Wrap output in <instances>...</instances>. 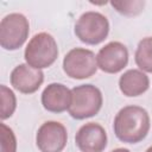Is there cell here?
<instances>
[{
    "instance_id": "cell-18",
    "label": "cell",
    "mask_w": 152,
    "mask_h": 152,
    "mask_svg": "<svg viewBox=\"0 0 152 152\" xmlns=\"http://www.w3.org/2000/svg\"><path fill=\"white\" fill-rule=\"evenodd\" d=\"M145 152H152V146H150V147H148V148H147Z\"/></svg>"
},
{
    "instance_id": "cell-4",
    "label": "cell",
    "mask_w": 152,
    "mask_h": 152,
    "mask_svg": "<svg viewBox=\"0 0 152 152\" xmlns=\"http://www.w3.org/2000/svg\"><path fill=\"white\" fill-rule=\"evenodd\" d=\"M74 31L82 43L97 45L107 38L109 33V21L102 13L88 11L77 19Z\"/></svg>"
},
{
    "instance_id": "cell-14",
    "label": "cell",
    "mask_w": 152,
    "mask_h": 152,
    "mask_svg": "<svg viewBox=\"0 0 152 152\" xmlns=\"http://www.w3.org/2000/svg\"><path fill=\"white\" fill-rule=\"evenodd\" d=\"M0 94H1V113L0 118L1 120H6L11 118L17 108V97L14 93L6 87L5 84H1L0 87Z\"/></svg>"
},
{
    "instance_id": "cell-16",
    "label": "cell",
    "mask_w": 152,
    "mask_h": 152,
    "mask_svg": "<svg viewBox=\"0 0 152 152\" xmlns=\"http://www.w3.org/2000/svg\"><path fill=\"white\" fill-rule=\"evenodd\" d=\"M1 152H17V139L14 132L6 124L1 122Z\"/></svg>"
},
{
    "instance_id": "cell-5",
    "label": "cell",
    "mask_w": 152,
    "mask_h": 152,
    "mask_svg": "<svg viewBox=\"0 0 152 152\" xmlns=\"http://www.w3.org/2000/svg\"><path fill=\"white\" fill-rule=\"evenodd\" d=\"M30 24L21 13H10L0 23V45L8 51L18 50L28 37Z\"/></svg>"
},
{
    "instance_id": "cell-11",
    "label": "cell",
    "mask_w": 152,
    "mask_h": 152,
    "mask_svg": "<svg viewBox=\"0 0 152 152\" xmlns=\"http://www.w3.org/2000/svg\"><path fill=\"white\" fill-rule=\"evenodd\" d=\"M42 104L51 113H63L71 104V90L62 83H50L42 93Z\"/></svg>"
},
{
    "instance_id": "cell-1",
    "label": "cell",
    "mask_w": 152,
    "mask_h": 152,
    "mask_svg": "<svg viewBox=\"0 0 152 152\" xmlns=\"http://www.w3.org/2000/svg\"><path fill=\"white\" fill-rule=\"evenodd\" d=\"M113 129L115 137L126 144H138L144 140L150 131V116L145 108L126 106L114 118Z\"/></svg>"
},
{
    "instance_id": "cell-12",
    "label": "cell",
    "mask_w": 152,
    "mask_h": 152,
    "mask_svg": "<svg viewBox=\"0 0 152 152\" xmlns=\"http://www.w3.org/2000/svg\"><path fill=\"white\" fill-rule=\"evenodd\" d=\"M150 87L148 76L137 69H129L125 71L119 78L120 91L127 97H135L142 95Z\"/></svg>"
},
{
    "instance_id": "cell-9",
    "label": "cell",
    "mask_w": 152,
    "mask_h": 152,
    "mask_svg": "<svg viewBox=\"0 0 152 152\" xmlns=\"http://www.w3.org/2000/svg\"><path fill=\"white\" fill-rule=\"evenodd\" d=\"M75 142L81 152H103L107 146V133L100 124L88 122L77 131Z\"/></svg>"
},
{
    "instance_id": "cell-17",
    "label": "cell",
    "mask_w": 152,
    "mask_h": 152,
    "mask_svg": "<svg viewBox=\"0 0 152 152\" xmlns=\"http://www.w3.org/2000/svg\"><path fill=\"white\" fill-rule=\"evenodd\" d=\"M110 152H131L128 148H124V147H120V148H115V150H113V151H110Z\"/></svg>"
},
{
    "instance_id": "cell-7",
    "label": "cell",
    "mask_w": 152,
    "mask_h": 152,
    "mask_svg": "<svg viewBox=\"0 0 152 152\" xmlns=\"http://www.w3.org/2000/svg\"><path fill=\"white\" fill-rule=\"evenodd\" d=\"M68 132L58 121L42 124L36 134V144L40 152H62L66 146Z\"/></svg>"
},
{
    "instance_id": "cell-6",
    "label": "cell",
    "mask_w": 152,
    "mask_h": 152,
    "mask_svg": "<svg viewBox=\"0 0 152 152\" xmlns=\"http://www.w3.org/2000/svg\"><path fill=\"white\" fill-rule=\"evenodd\" d=\"M97 68L96 56L88 49L75 48L63 58V70L70 78H89L96 72Z\"/></svg>"
},
{
    "instance_id": "cell-8",
    "label": "cell",
    "mask_w": 152,
    "mask_h": 152,
    "mask_svg": "<svg viewBox=\"0 0 152 152\" xmlns=\"http://www.w3.org/2000/svg\"><path fill=\"white\" fill-rule=\"evenodd\" d=\"M128 50L120 42H110L96 55L97 66L107 74H118L128 64Z\"/></svg>"
},
{
    "instance_id": "cell-15",
    "label": "cell",
    "mask_w": 152,
    "mask_h": 152,
    "mask_svg": "<svg viewBox=\"0 0 152 152\" xmlns=\"http://www.w3.org/2000/svg\"><path fill=\"white\" fill-rule=\"evenodd\" d=\"M110 5L120 13L127 17H132V15H137L139 14L144 6H145V1H140V0H129V1H110Z\"/></svg>"
},
{
    "instance_id": "cell-2",
    "label": "cell",
    "mask_w": 152,
    "mask_h": 152,
    "mask_svg": "<svg viewBox=\"0 0 152 152\" xmlns=\"http://www.w3.org/2000/svg\"><path fill=\"white\" fill-rule=\"evenodd\" d=\"M26 63L34 69H45L52 65L58 57V46L55 38L48 32L34 34L25 48Z\"/></svg>"
},
{
    "instance_id": "cell-13",
    "label": "cell",
    "mask_w": 152,
    "mask_h": 152,
    "mask_svg": "<svg viewBox=\"0 0 152 152\" xmlns=\"http://www.w3.org/2000/svg\"><path fill=\"white\" fill-rule=\"evenodd\" d=\"M135 64L141 71L152 72V37L142 38L134 53Z\"/></svg>"
},
{
    "instance_id": "cell-10",
    "label": "cell",
    "mask_w": 152,
    "mask_h": 152,
    "mask_svg": "<svg viewBox=\"0 0 152 152\" xmlns=\"http://www.w3.org/2000/svg\"><path fill=\"white\" fill-rule=\"evenodd\" d=\"M11 84L21 94H32L37 91L44 82V74L39 69L30 66L27 63L17 65L10 76Z\"/></svg>"
},
{
    "instance_id": "cell-3",
    "label": "cell",
    "mask_w": 152,
    "mask_h": 152,
    "mask_svg": "<svg viewBox=\"0 0 152 152\" xmlns=\"http://www.w3.org/2000/svg\"><path fill=\"white\" fill-rule=\"evenodd\" d=\"M103 103L101 90L93 84H81L71 89V104L68 109L71 118L83 120L96 115Z\"/></svg>"
}]
</instances>
